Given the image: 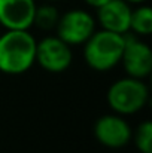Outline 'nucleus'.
<instances>
[{
	"mask_svg": "<svg viewBox=\"0 0 152 153\" xmlns=\"http://www.w3.org/2000/svg\"><path fill=\"white\" fill-rule=\"evenodd\" d=\"M125 45V34L107 30H96L84 43V58L88 67L96 71H107L121 62Z\"/></svg>",
	"mask_w": 152,
	"mask_h": 153,
	"instance_id": "nucleus-2",
	"label": "nucleus"
},
{
	"mask_svg": "<svg viewBox=\"0 0 152 153\" xmlns=\"http://www.w3.org/2000/svg\"><path fill=\"white\" fill-rule=\"evenodd\" d=\"M36 6V0H0V24L6 30H28Z\"/></svg>",
	"mask_w": 152,
	"mask_h": 153,
	"instance_id": "nucleus-8",
	"label": "nucleus"
},
{
	"mask_svg": "<svg viewBox=\"0 0 152 153\" xmlns=\"http://www.w3.org/2000/svg\"><path fill=\"white\" fill-rule=\"evenodd\" d=\"M121 64L130 77L145 79L152 71V51L151 48L137 37L125 36L124 52Z\"/></svg>",
	"mask_w": 152,
	"mask_h": 153,
	"instance_id": "nucleus-7",
	"label": "nucleus"
},
{
	"mask_svg": "<svg viewBox=\"0 0 152 153\" xmlns=\"http://www.w3.org/2000/svg\"><path fill=\"white\" fill-rule=\"evenodd\" d=\"M131 140L134 141L137 150L140 153H152V122L143 120L134 134L131 135Z\"/></svg>",
	"mask_w": 152,
	"mask_h": 153,
	"instance_id": "nucleus-12",
	"label": "nucleus"
},
{
	"mask_svg": "<svg viewBox=\"0 0 152 153\" xmlns=\"http://www.w3.org/2000/svg\"><path fill=\"white\" fill-rule=\"evenodd\" d=\"M130 30L137 36H149L152 33V9L146 4H140L139 7L131 10L130 18Z\"/></svg>",
	"mask_w": 152,
	"mask_h": 153,
	"instance_id": "nucleus-10",
	"label": "nucleus"
},
{
	"mask_svg": "<svg viewBox=\"0 0 152 153\" xmlns=\"http://www.w3.org/2000/svg\"><path fill=\"white\" fill-rule=\"evenodd\" d=\"M57 36L69 46L84 45L96 31L94 16L84 9H70L60 15L55 25Z\"/></svg>",
	"mask_w": 152,
	"mask_h": 153,
	"instance_id": "nucleus-4",
	"label": "nucleus"
},
{
	"mask_svg": "<svg viewBox=\"0 0 152 153\" xmlns=\"http://www.w3.org/2000/svg\"><path fill=\"white\" fill-rule=\"evenodd\" d=\"M36 39L28 30H6L0 36V71L22 74L36 62Z\"/></svg>",
	"mask_w": 152,
	"mask_h": 153,
	"instance_id": "nucleus-1",
	"label": "nucleus"
},
{
	"mask_svg": "<svg viewBox=\"0 0 152 153\" xmlns=\"http://www.w3.org/2000/svg\"><path fill=\"white\" fill-rule=\"evenodd\" d=\"M107 104L109 107L121 116L134 114L145 108L149 101V88L143 79L122 77L110 85L107 89Z\"/></svg>",
	"mask_w": 152,
	"mask_h": 153,
	"instance_id": "nucleus-3",
	"label": "nucleus"
},
{
	"mask_svg": "<svg viewBox=\"0 0 152 153\" xmlns=\"http://www.w3.org/2000/svg\"><path fill=\"white\" fill-rule=\"evenodd\" d=\"M131 6L125 0H110L97 9V21L103 30L118 34H127L130 31Z\"/></svg>",
	"mask_w": 152,
	"mask_h": 153,
	"instance_id": "nucleus-9",
	"label": "nucleus"
},
{
	"mask_svg": "<svg viewBox=\"0 0 152 153\" xmlns=\"http://www.w3.org/2000/svg\"><path fill=\"white\" fill-rule=\"evenodd\" d=\"M58 18H60V13H58L57 7L51 3H45V4L36 6L33 25H37L42 30H52V28H55Z\"/></svg>",
	"mask_w": 152,
	"mask_h": 153,
	"instance_id": "nucleus-11",
	"label": "nucleus"
},
{
	"mask_svg": "<svg viewBox=\"0 0 152 153\" xmlns=\"http://www.w3.org/2000/svg\"><path fill=\"white\" fill-rule=\"evenodd\" d=\"M73 61L72 46L58 36H46L36 42V62L49 73L66 71Z\"/></svg>",
	"mask_w": 152,
	"mask_h": 153,
	"instance_id": "nucleus-5",
	"label": "nucleus"
},
{
	"mask_svg": "<svg viewBox=\"0 0 152 153\" xmlns=\"http://www.w3.org/2000/svg\"><path fill=\"white\" fill-rule=\"evenodd\" d=\"M88 6H91V7H94V9H99L101 7L103 4H106L107 1H110V0H84Z\"/></svg>",
	"mask_w": 152,
	"mask_h": 153,
	"instance_id": "nucleus-13",
	"label": "nucleus"
},
{
	"mask_svg": "<svg viewBox=\"0 0 152 153\" xmlns=\"http://www.w3.org/2000/svg\"><path fill=\"white\" fill-rule=\"evenodd\" d=\"M94 137L107 149H121L131 141L133 131L121 114H104L94 123Z\"/></svg>",
	"mask_w": 152,
	"mask_h": 153,
	"instance_id": "nucleus-6",
	"label": "nucleus"
},
{
	"mask_svg": "<svg viewBox=\"0 0 152 153\" xmlns=\"http://www.w3.org/2000/svg\"><path fill=\"white\" fill-rule=\"evenodd\" d=\"M45 1H54V0H45Z\"/></svg>",
	"mask_w": 152,
	"mask_h": 153,
	"instance_id": "nucleus-15",
	"label": "nucleus"
},
{
	"mask_svg": "<svg viewBox=\"0 0 152 153\" xmlns=\"http://www.w3.org/2000/svg\"><path fill=\"white\" fill-rule=\"evenodd\" d=\"M127 3H130V4H142V3H145L146 0H125Z\"/></svg>",
	"mask_w": 152,
	"mask_h": 153,
	"instance_id": "nucleus-14",
	"label": "nucleus"
}]
</instances>
